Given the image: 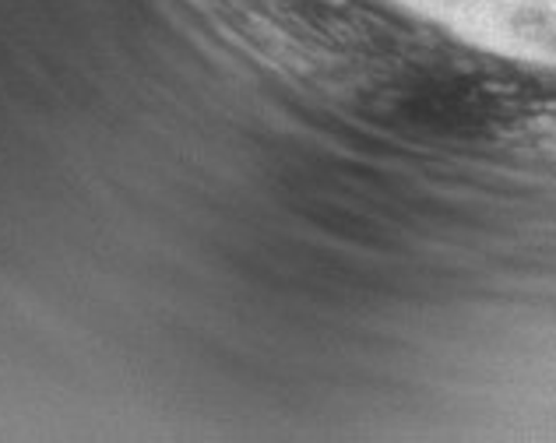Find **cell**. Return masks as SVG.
<instances>
[{
  "label": "cell",
  "mask_w": 556,
  "mask_h": 443,
  "mask_svg": "<svg viewBox=\"0 0 556 443\" xmlns=\"http://www.w3.org/2000/svg\"><path fill=\"white\" fill-rule=\"evenodd\" d=\"M515 144H518V152L532 155L535 162L556 169V106L535 110L525 116L515 130Z\"/></svg>",
  "instance_id": "6da1fadb"
}]
</instances>
